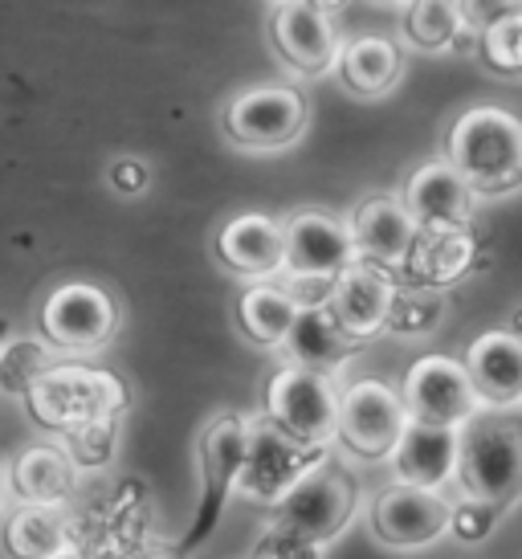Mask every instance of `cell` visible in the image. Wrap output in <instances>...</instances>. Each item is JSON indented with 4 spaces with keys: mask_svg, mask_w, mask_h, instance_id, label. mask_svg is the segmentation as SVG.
<instances>
[{
    "mask_svg": "<svg viewBox=\"0 0 522 559\" xmlns=\"http://www.w3.org/2000/svg\"><path fill=\"white\" fill-rule=\"evenodd\" d=\"M446 159L474 197H507L522 188V119L510 107L477 103L449 127Z\"/></svg>",
    "mask_w": 522,
    "mask_h": 559,
    "instance_id": "obj_1",
    "label": "cell"
},
{
    "mask_svg": "<svg viewBox=\"0 0 522 559\" xmlns=\"http://www.w3.org/2000/svg\"><path fill=\"white\" fill-rule=\"evenodd\" d=\"M282 221H286V270L277 282L302 307L327 302V290L335 286V278H343L359 262L352 225H347V217L315 209V204Z\"/></svg>",
    "mask_w": 522,
    "mask_h": 559,
    "instance_id": "obj_2",
    "label": "cell"
},
{
    "mask_svg": "<svg viewBox=\"0 0 522 559\" xmlns=\"http://www.w3.org/2000/svg\"><path fill=\"white\" fill-rule=\"evenodd\" d=\"M458 495L507 514L522 498V420L482 413L461 429Z\"/></svg>",
    "mask_w": 522,
    "mask_h": 559,
    "instance_id": "obj_3",
    "label": "cell"
},
{
    "mask_svg": "<svg viewBox=\"0 0 522 559\" xmlns=\"http://www.w3.org/2000/svg\"><path fill=\"white\" fill-rule=\"evenodd\" d=\"M29 417L46 433L70 437L98 420H119L127 413V384L107 368L91 364H58L25 396Z\"/></svg>",
    "mask_w": 522,
    "mask_h": 559,
    "instance_id": "obj_4",
    "label": "cell"
},
{
    "mask_svg": "<svg viewBox=\"0 0 522 559\" xmlns=\"http://www.w3.org/2000/svg\"><path fill=\"white\" fill-rule=\"evenodd\" d=\"M265 420L307 450L335 453L343 392L335 389L331 376L277 364L274 376L265 380Z\"/></svg>",
    "mask_w": 522,
    "mask_h": 559,
    "instance_id": "obj_5",
    "label": "cell"
},
{
    "mask_svg": "<svg viewBox=\"0 0 522 559\" xmlns=\"http://www.w3.org/2000/svg\"><path fill=\"white\" fill-rule=\"evenodd\" d=\"M249 450V417L241 413H216L213 420H204L197 441V466H200V495H197V514L192 527L180 539V551L200 547L216 531L229 495H237L241 481V466H246Z\"/></svg>",
    "mask_w": 522,
    "mask_h": 559,
    "instance_id": "obj_6",
    "label": "cell"
},
{
    "mask_svg": "<svg viewBox=\"0 0 522 559\" xmlns=\"http://www.w3.org/2000/svg\"><path fill=\"white\" fill-rule=\"evenodd\" d=\"M123 311L110 290H103L98 282L70 278L62 286H54L41 298V311H37V335L66 356H91L103 352L115 335H119Z\"/></svg>",
    "mask_w": 522,
    "mask_h": 559,
    "instance_id": "obj_7",
    "label": "cell"
},
{
    "mask_svg": "<svg viewBox=\"0 0 522 559\" xmlns=\"http://www.w3.org/2000/svg\"><path fill=\"white\" fill-rule=\"evenodd\" d=\"M310 123L307 94L286 82H258L233 94L221 110V131L241 152H282Z\"/></svg>",
    "mask_w": 522,
    "mask_h": 559,
    "instance_id": "obj_8",
    "label": "cell"
},
{
    "mask_svg": "<svg viewBox=\"0 0 522 559\" xmlns=\"http://www.w3.org/2000/svg\"><path fill=\"white\" fill-rule=\"evenodd\" d=\"M355 511H359V481L331 453L323 466L315 469L307 481H298L294 495L277 507L274 527L290 531L302 544L323 551L327 544H335L339 535L352 527Z\"/></svg>",
    "mask_w": 522,
    "mask_h": 559,
    "instance_id": "obj_9",
    "label": "cell"
},
{
    "mask_svg": "<svg viewBox=\"0 0 522 559\" xmlns=\"http://www.w3.org/2000/svg\"><path fill=\"white\" fill-rule=\"evenodd\" d=\"M327 457L331 453L298 445L294 437H286L265 417L249 420V450L246 466H241V481H237V495L253 502V507H274L277 511L294 495V486L307 481Z\"/></svg>",
    "mask_w": 522,
    "mask_h": 559,
    "instance_id": "obj_10",
    "label": "cell"
},
{
    "mask_svg": "<svg viewBox=\"0 0 522 559\" xmlns=\"http://www.w3.org/2000/svg\"><path fill=\"white\" fill-rule=\"evenodd\" d=\"M400 396H404L408 420L429 425V429L461 433L470 420L486 413V404H482L474 380L458 356H420L404 376Z\"/></svg>",
    "mask_w": 522,
    "mask_h": 559,
    "instance_id": "obj_11",
    "label": "cell"
},
{
    "mask_svg": "<svg viewBox=\"0 0 522 559\" xmlns=\"http://www.w3.org/2000/svg\"><path fill=\"white\" fill-rule=\"evenodd\" d=\"M408 408L400 389L388 380H352L343 389V420H339V441L364 462H392L400 437L408 433Z\"/></svg>",
    "mask_w": 522,
    "mask_h": 559,
    "instance_id": "obj_12",
    "label": "cell"
},
{
    "mask_svg": "<svg viewBox=\"0 0 522 559\" xmlns=\"http://www.w3.org/2000/svg\"><path fill=\"white\" fill-rule=\"evenodd\" d=\"M449 511H453V498H446L441 490L392 481L368 502V531L376 544L392 551H420L449 535Z\"/></svg>",
    "mask_w": 522,
    "mask_h": 559,
    "instance_id": "obj_13",
    "label": "cell"
},
{
    "mask_svg": "<svg viewBox=\"0 0 522 559\" xmlns=\"http://www.w3.org/2000/svg\"><path fill=\"white\" fill-rule=\"evenodd\" d=\"M404 209L416 221L420 234H465L477 221L474 188L458 176L449 159H429L408 176L404 185Z\"/></svg>",
    "mask_w": 522,
    "mask_h": 559,
    "instance_id": "obj_14",
    "label": "cell"
},
{
    "mask_svg": "<svg viewBox=\"0 0 522 559\" xmlns=\"http://www.w3.org/2000/svg\"><path fill=\"white\" fill-rule=\"evenodd\" d=\"M270 37L274 49L282 53V62L298 70V74H327L339 66L343 41L331 13L323 4H310V0H286L270 9Z\"/></svg>",
    "mask_w": 522,
    "mask_h": 559,
    "instance_id": "obj_15",
    "label": "cell"
},
{
    "mask_svg": "<svg viewBox=\"0 0 522 559\" xmlns=\"http://www.w3.org/2000/svg\"><path fill=\"white\" fill-rule=\"evenodd\" d=\"M396 295H400L396 274L384 270V265L359 258V262H355L343 278H335V286L327 290V307H331V314L352 331L355 340L368 343L388 331Z\"/></svg>",
    "mask_w": 522,
    "mask_h": 559,
    "instance_id": "obj_16",
    "label": "cell"
},
{
    "mask_svg": "<svg viewBox=\"0 0 522 559\" xmlns=\"http://www.w3.org/2000/svg\"><path fill=\"white\" fill-rule=\"evenodd\" d=\"M347 225H352L359 258L384 265L392 274H404V265L413 262L416 246H420V229H416V221L408 217L404 201H400V197H388V192L364 197V201L352 209Z\"/></svg>",
    "mask_w": 522,
    "mask_h": 559,
    "instance_id": "obj_17",
    "label": "cell"
},
{
    "mask_svg": "<svg viewBox=\"0 0 522 559\" xmlns=\"http://www.w3.org/2000/svg\"><path fill=\"white\" fill-rule=\"evenodd\" d=\"M216 262L253 282L282 278L286 270V221L270 213H237L213 241Z\"/></svg>",
    "mask_w": 522,
    "mask_h": 559,
    "instance_id": "obj_18",
    "label": "cell"
},
{
    "mask_svg": "<svg viewBox=\"0 0 522 559\" xmlns=\"http://www.w3.org/2000/svg\"><path fill=\"white\" fill-rule=\"evenodd\" d=\"M465 372L474 380L477 396L486 408L507 413L514 404H522V340L510 335L507 326L482 331L470 347H465Z\"/></svg>",
    "mask_w": 522,
    "mask_h": 559,
    "instance_id": "obj_19",
    "label": "cell"
},
{
    "mask_svg": "<svg viewBox=\"0 0 522 559\" xmlns=\"http://www.w3.org/2000/svg\"><path fill=\"white\" fill-rule=\"evenodd\" d=\"M364 352V340H355L347 326L339 323L327 302H310L302 307L298 323H294L286 347L277 352L282 364H294V368H307V372H339L343 364H352L355 356Z\"/></svg>",
    "mask_w": 522,
    "mask_h": 559,
    "instance_id": "obj_20",
    "label": "cell"
},
{
    "mask_svg": "<svg viewBox=\"0 0 522 559\" xmlns=\"http://www.w3.org/2000/svg\"><path fill=\"white\" fill-rule=\"evenodd\" d=\"M461 433L453 429H429V425H408L392 453V474L400 486H420V490H441L458 478Z\"/></svg>",
    "mask_w": 522,
    "mask_h": 559,
    "instance_id": "obj_21",
    "label": "cell"
},
{
    "mask_svg": "<svg viewBox=\"0 0 522 559\" xmlns=\"http://www.w3.org/2000/svg\"><path fill=\"white\" fill-rule=\"evenodd\" d=\"M78 474L74 457L62 450V445H29V450L16 453L13 462V490L21 502H33V507H66L78 490Z\"/></svg>",
    "mask_w": 522,
    "mask_h": 559,
    "instance_id": "obj_22",
    "label": "cell"
},
{
    "mask_svg": "<svg viewBox=\"0 0 522 559\" xmlns=\"http://www.w3.org/2000/svg\"><path fill=\"white\" fill-rule=\"evenodd\" d=\"M4 551L9 559H62L74 551L66 507H33L16 502V511L4 519Z\"/></svg>",
    "mask_w": 522,
    "mask_h": 559,
    "instance_id": "obj_23",
    "label": "cell"
},
{
    "mask_svg": "<svg viewBox=\"0 0 522 559\" xmlns=\"http://www.w3.org/2000/svg\"><path fill=\"white\" fill-rule=\"evenodd\" d=\"M335 70L352 94H359V98H380V94H388L400 82L404 53H400V46L392 37H384V33H364V37L343 41Z\"/></svg>",
    "mask_w": 522,
    "mask_h": 559,
    "instance_id": "obj_24",
    "label": "cell"
},
{
    "mask_svg": "<svg viewBox=\"0 0 522 559\" xmlns=\"http://www.w3.org/2000/svg\"><path fill=\"white\" fill-rule=\"evenodd\" d=\"M298 314H302V302L282 282H253L246 295L237 298V326L258 347L282 352L286 340H290L294 323H298Z\"/></svg>",
    "mask_w": 522,
    "mask_h": 559,
    "instance_id": "obj_25",
    "label": "cell"
},
{
    "mask_svg": "<svg viewBox=\"0 0 522 559\" xmlns=\"http://www.w3.org/2000/svg\"><path fill=\"white\" fill-rule=\"evenodd\" d=\"M477 262V241L474 229L465 234H420L413 262L404 265L408 286L420 290H446L453 282H461Z\"/></svg>",
    "mask_w": 522,
    "mask_h": 559,
    "instance_id": "obj_26",
    "label": "cell"
},
{
    "mask_svg": "<svg viewBox=\"0 0 522 559\" xmlns=\"http://www.w3.org/2000/svg\"><path fill=\"white\" fill-rule=\"evenodd\" d=\"M62 359L41 335H4L0 340V392L4 396H29V389Z\"/></svg>",
    "mask_w": 522,
    "mask_h": 559,
    "instance_id": "obj_27",
    "label": "cell"
},
{
    "mask_svg": "<svg viewBox=\"0 0 522 559\" xmlns=\"http://www.w3.org/2000/svg\"><path fill=\"white\" fill-rule=\"evenodd\" d=\"M465 29V9L449 0H420L404 13V33L416 49H449Z\"/></svg>",
    "mask_w": 522,
    "mask_h": 559,
    "instance_id": "obj_28",
    "label": "cell"
},
{
    "mask_svg": "<svg viewBox=\"0 0 522 559\" xmlns=\"http://www.w3.org/2000/svg\"><path fill=\"white\" fill-rule=\"evenodd\" d=\"M446 319V298L441 290H420V286H408V282H400V295H396V307H392V323L388 331L392 335H429L437 331Z\"/></svg>",
    "mask_w": 522,
    "mask_h": 559,
    "instance_id": "obj_29",
    "label": "cell"
},
{
    "mask_svg": "<svg viewBox=\"0 0 522 559\" xmlns=\"http://www.w3.org/2000/svg\"><path fill=\"white\" fill-rule=\"evenodd\" d=\"M477 46L486 66H494L498 74H522V9L494 16L477 37Z\"/></svg>",
    "mask_w": 522,
    "mask_h": 559,
    "instance_id": "obj_30",
    "label": "cell"
},
{
    "mask_svg": "<svg viewBox=\"0 0 522 559\" xmlns=\"http://www.w3.org/2000/svg\"><path fill=\"white\" fill-rule=\"evenodd\" d=\"M62 450L74 457L78 469L110 466L115 450H119V420H98L91 429H78V433L62 437Z\"/></svg>",
    "mask_w": 522,
    "mask_h": 559,
    "instance_id": "obj_31",
    "label": "cell"
},
{
    "mask_svg": "<svg viewBox=\"0 0 522 559\" xmlns=\"http://www.w3.org/2000/svg\"><path fill=\"white\" fill-rule=\"evenodd\" d=\"M502 511H494L486 502H474V498H453V511H449V535L458 544H486L498 527Z\"/></svg>",
    "mask_w": 522,
    "mask_h": 559,
    "instance_id": "obj_32",
    "label": "cell"
},
{
    "mask_svg": "<svg viewBox=\"0 0 522 559\" xmlns=\"http://www.w3.org/2000/svg\"><path fill=\"white\" fill-rule=\"evenodd\" d=\"M249 559H323V551L302 544L298 535H290V531H282V527L270 523L265 535H261V544L253 547V556Z\"/></svg>",
    "mask_w": 522,
    "mask_h": 559,
    "instance_id": "obj_33",
    "label": "cell"
},
{
    "mask_svg": "<svg viewBox=\"0 0 522 559\" xmlns=\"http://www.w3.org/2000/svg\"><path fill=\"white\" fill-rule=\"evenodd\" d=\"M107 180H110L115 192H123V197H139V192H147V185H152V168L135 156H119L107 168Z\"/></svg>",
    "mask_w": 522,
    "mask_h": 559,
    "instance_id": "obj_34",
    "label": "cell"
},
{
    "mask_svg": "<svg viewBox=\"0 0 522 559\" xmlns=\"http://www.w3.org/2000/svg\"><path fill=\"white\" fill-rule=\"evenodd\" d=\"M507 331H510V335H519V340H522V307H514V311H510Z\"/></svg>",
    "mask_w": 522,
    "mask_h": 559,
    "instance_id": "obj_35",
    "label": "cell"
},
{
    "mask_svg": "<svg viewBox=\"0 0 522 559\" xmlns=\"http://www.w3.org/2000/svg\"><path fill=\"white\" fill-rule=\"evenodd\" d=\"M123 559H176V556H168V551H152V547H147V551H135V556H123Z\"/></svg>",
    "mask_w": 522,
    "mask_h": 559,
    "instance_id": "obj_36",
    "label": "cell"
},
{
    "mask_svg": "<svg viewBox=\"0 0 522 559\" xmlns=\"http://www.w3.org/2000/svg\"><path fill=\"white\" fill-rule=\"evenodd\" d=\"M0 498H4V474H0Z\"/></svg>",
    "mask_w": 522,
    "mask_h": 559,
    "instance_id": "obj_37",
    "label": "cell"
},
{
    "mask_svg": "<svg viewBox=\"0 0 522 559\" xmlns=\"http://www.w3.org/2000/svg\"><path fill=\"white\" fill-rule=\"evenodd\" d=\"M4 335H9V331H4V323H0V340H4Z\"/></svg>",
    "mask_w": 522,
    "mask_h": 559,
    "instance_id": "obj_38",
    "label": "cell"
}]
</instances>
